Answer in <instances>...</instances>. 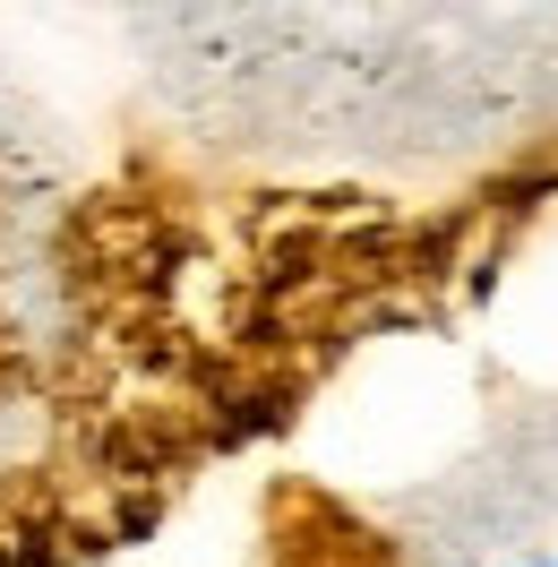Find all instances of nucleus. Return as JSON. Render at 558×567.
<instances>
[]
</instances>
